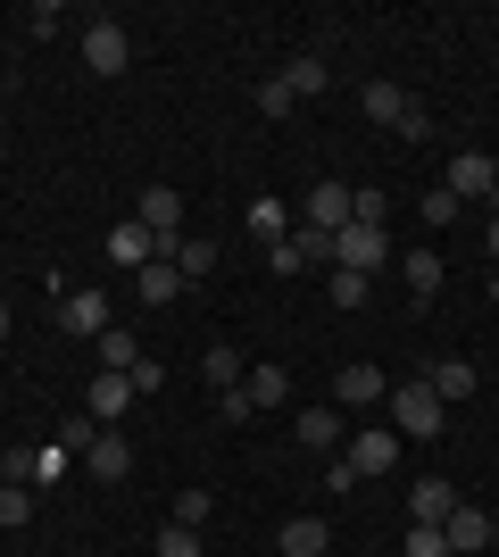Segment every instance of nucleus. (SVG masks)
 Masks as SVG:
<instances>
[{
  "label": "nucleus",
  "mask_w": 499,
  "mask_h": 557,
  "mask_svg": "<svg viewBox=\"0 0 499 557\" xmlns=\"http://www.w3.org/2000/svg\"><path fill=\"white\" fill-rule=\"evenodd\" d=\"M284 84H291V100L325 92V59H291V67H284Z\"/></svg>",
  "instance_id": "obj_28"
},
{
  "label": "nucleus",
  "mask_w": 499,
  "mask_h": 557,
  "mask_svg": "<svg viewBox=\"0 0 499 557\" xmlns=\"http://www.w3.org/2000/svg\"><path fill=\"white\" fill-rule=\"evenodd\" d=\"M491 184H499L491 150H458V159H450V191H458V200H491Z\"/></svg>",
  "instance_id": "obj_9"
},
{
  "label": "nucleus",
  "mask_w": 499,
  "mask_h": 557,
  "mask_svg": "<svg viewBox=\"0 0 499 557\" xmlns=\"http://www.w3.org/2000/svg\"><path fill=\"white\" fill-rule=\"evenodd\" d=\"M92 349H100V374H134V367H142V342H134L125 325H109Z\"/></svg>",
  "instance_id": "obj_17"
},
{
  "label": "nucleus",
  "mask_w": 499,
  "mask_h": 557,
  "mask_svg": "<svg viewBox=\"0 0 499 557\" xmlns=\"http://www.w3.org/2000/svg\"><path fill=\"white\" fill-rule=\"evenodd\" d=\"M250 233H259L266 250H284V242H291V209H284V200H259V209H250Z\"/></svg>",
  "instance_id": "obj_24"
},
{
  "label": "nucleus",
  "mask_w": 499,
  "mask_h": 557,
  "mask_svg": "<svg viewBox=\"0 0 499 557\" xmlns=\"http://www.w3.org/2000/svg\"><path fill=\"white\" fill-rule=\"evenodd\" d=\"M67 466H75V449H59V442H42V449H34V483H67Z\"/></svg>",
  "instance_id": "obj_27"
},
{
  "label": "nucleus",
  "mask_w": 499,
  "mask_h": 557,
  "mask_svg": "<svg viewBox=\"0 0 499 557\" xmlns=\"http://www.w3.org/2000/svg\"><path fill=\"white\" fill-rule=\"evenodd\" d=\"M383 408H391V433H400V442H433V433H450V408H441L425 383H400Z\"/></svg>",
  "instance_id": "obj_1"
},
{
  "label": "nucleus",
  "mask_w": 499,
  "mask_h": 557,
  "mask_svg": "<svg viewBox=\"0 0 499 557\" xmlns=\"http://www.w3.org/2000/svg\"><path fill=\"white\" fill-rule=\"evenodd\" d=\"M209 516H216V491H184V499H175V524H191V533H200Z\"/></svg>",
  "instance_id": "obj_30"
},
{
  "label": "nucleus",
  "mask_w": 499,
  "mask_h": 557,
  "mask_svg": "<svg viewBox=\"0 0 499 557\" xmlns=\"http://www.w3.org/2000/svg\"><path fill=\"white\" fill-rule=\"evenodd\" d=\"M25 34H42V42H50V34H59V0H34V9H25Z\"/></svg>",
  "instance_id": "obj_36"
},
{
  "label": "nucleus",
  "mask_w": 499,
  "mask_h": 557,
  "mask_svg": "<svg viewBox=\"0 0 499 557\" xmlns=\"http://www.w3.org/2000/svg\"><path fill=\"white\" fill-rule=\"evenodd\" d=\"M458 216H466V200H458L450 184H441V191H425V225H458Z\"/></svg>",
  "instance_id": "obj_31"
},
{
  "label": "nucleus",
  "mask_w": 499,
  "mask_h": 557,
  "mask_svg": "<svg viewBox=\"0 0 499 557\" xmlns=\"http://www.w3.org/2000/svg\"><path fill=\"white\" fill-rule=\"evenodd\" d=\"M491 549H499V516H491Z\"/></svg>",
  "instance_id": "obj_42"
},
{
  "label": "nucleus",
  "mask_w": 499,
  "mask_h": 557,
  "mask_svg": "<svg viewBox=\"0 0 499 557\" xmlns=\"http://www.w3.org/2000/svg\"><path fill=\"white\" fill-rule=\"evenodd\" d=\"M59 325H67L75 342H100V333L117 325V308H109V292H75L67 283V292H59Z\"/></svg>",
  "instance_id": "obj_4"
},
{
  "label": "nucleus",
  "mask_w": 499,
  "mask_h": 557,
  "mask_svg": "<svg viewBox=\"0 0 499 557\" xmlns=\"http://www.w3.org/2000/svg\"><path fill=\"white\" fill-rule=\"evenodd\" d=\"M84 466H92L100 483H125V474H134V449H125V433H100V442L84 449Z\"/></svg>",
  "instance_id": "obj_16"
},
{
  "label": "nucleus",
  "mask_w": 499,
  "mask_h": 557,
  "mask_svg": "<svg viewBox=\"0 0 499 557\" xmlns=\"http://www.w3.org/2000/svg\"><path fill=\"white\" fill-rule=\"evenodd\" d=\"M483 209H491V216H499V184H491V200H483Z\"/></svg>",
  "instance_id": "obj_40"
},
{
  "label": "nucleus",
  "mask_w": 499,
  "mask_h": 557,
  "mask_svg": "<svg viewBox=\"0 0 499 557\" xmlns=\"http://www.w3.org/2000/svg\"><path fill=\"white\" fill-rule=\"evenodd\" d=\"M441 541H450L458 557H483V549H491V516L458 499V508H450V524H441Z\"/></svg>",
  "instance_id": "obj_11"
},
{
  "label": "nucleus",
  "mask_w": 499,
  "mask_h": 557,
  "mask_svg": "<svg viewBox=\"0 0 499 557\" xmlns=\"http://www.w3.org/2000/svg\"><path fill=\"white\" fill-rule=\"evenodd\" d=\"M366 292H375V283L350 275V267H333V275H325V300H333V308H366Z\"/></svg>",
  "instance_id": "obj_25"
},
{
  "label": "nucleus",
  "mask_w": 499,
  "mask_h": 557,
  "mask_svg": "<svg viewBox=\"0 0 499 557\" xmlns=\"http://www.w3.org/2000/svg\"><path fill=\"white\" fill-rule=\"evenodd\" d=\"M84 67H92V75H125V67H134V34H125L117 17H92V25H84Z\"/></svg>",
  "instance_id": "obj_3"
},
{
  "label": "nucleus",
  "mask_w": 499,
  "mask_h": 557,
  "mask_svg": "<svg viewBox=\"0 0 499 557\" xmlns=\"http://www.w3.org/2000/svg\"><path fill=\"white\" fill-rule=\"evenodd\" d=\"M400 141H433V109H416V100H408V116H400Z\"/></svg>",
  "instance_id": "obj_37"
},
{
  "label": "nucleus",
  "mask_w": 499,
  "mask_h": 557,
  "mask_svg": "<svg viewBox=\"0 0 499 557\" xmlns=\"http://www.w3.org/2000/svg\"><path fill=\"white\" fill-rule=\"evenodd\" d=\"M341 458L358 466V483H366V474H391V466H400V433H391V424H366V433H350Z\"/></svg>",
  "instance_id": "obj_5"
},
{
  "label": "nucleus",
  "mask_w": 499,
  "mask_h": 557,
  "mask_svg": "<svg viewBox=\"0 0 499 557\" xmlns=\"http://www.w3.org/2000/svg\"><path fill=\"white\" fill-rule=\"evenodd\" d=\"M159 557H209V549H200V533H191V524H166V533H159Z\"/></svg>",
  "instance_id": "obj_33"
},
{
  "label": "nucleus",
  "mask_w": 499,
  "mask_h": 557,
  "mask_svg": "<svg viewBox=\"0 0 499 557\" xmlns=\"http://www.w3.org/2000/svg\"><path fill=\"white\" fill-rule=\"evenodd\" d=\"M216 417H225V424H250V417H259V408H250V392H241V383H234V392H216Z\"/></svg>",
  "instance_id": "obj_35"
},
{
  "label": "nucleus",
  "mask_w": 499,
  "mask_h": 557,
  "mask_svg": "<svg viewBox=\"0 0 499 557\" xmlns=\"http://www.w3.org/2000/svg\"><path fill=\"white\" fill-rule=\"evenodd\" d=\"M100 433H109V424H100V417H75V424H59L50 442H59V449H75V458H84V449H92Z\"/></svg>",
  "instance_id": "obj_29"
},
{
  "label": "nucleus",
  "mask_w": 499,
  "mask_h": 557,
  "mask_svg": "<svg viewBox=\"0 0 499 557\" xmlns=\"http://www.w3.org/2000/svg\"><path fill=\"white\" fill-rule=\"evenodd\" d=\"M400 283L416 292V300H433V292H441V250H408L400 258Z\"/></svg>",
  "instance_id": "obj_21"
},
{
  "label": "nucleus",
  "mask_w": 499,
  "mask_h": 557,
  "mask_svg": "<svg viewBox=\"0 0 499 557\" xmlns=\"http://www.w3.org/2000/svg\"><path fill=\"white\" fill-rule=\"evenodd\" d=\"M300 225L341 233V225H350V184H316V191H309V216H300Z\"/></svg>",
  "instance_id": "obj_13"
},
{
  "label": "nucleus",
  "mask_w": 499,
  "mask_h": 557,
  "mask_svg": "<svg viewBox=\"0 0 499 557\" xmlns=\"http://www.w3.org/2000/svg\"><path fill=\"white\" fill-rule=\"evenodd\" d=\"M358 109L375 116V125H391V134H400V116H408V92H400V84H366V92H358Z\"/></svg>",
  "instance_id": "obj_22"
},
{
  "label": "nucleus",
  "mask_w": 499,
  "mask_h": 557,
  "mask_svg": "<svg viewBox=\"0 0 499 557\" xmlns=\"http://www.w3.org/2000/svg\"><path fill=\"white\" fill-rule=\"evenodd\" d=\"M241 374H250V358H241V349H225V342H216V349H200V383H216V392H234Z\"/></svg>",
  "instance_id": "obj_19"
},
{
  "label": "nucleus",
  "mask_w": 499,
  "mask_h": 557,
  "mask_svg": "<svg viewBox=\"0 0 499 557\" xmlns=\"http://www.w3.org/2000/svg\"><path fill=\"white\" fill-rule=\"evenodd\" d=\"M25 516H34V491H25V483H0V533H25Z\"/></svg>",
  "instance_id": "obj_26"
},
{
  "label": "nucleus",
  "mask_w": 499,
  "mask_h": 557,
  "mask_svg": "<svg viewBox=\"0 0 499 557\" xmlns=\"http://www.w3.org/2000/svg\"><path fill=\"white\" fill-rule=\"evenodd\" d=\"M291 433H300V449H316V458H341V449H350L341 408H300V417H291Z\"/></svg>",
  "instance_id": "obj_6"
},
{
  "label": "nucleus",
  "mask_w": 499,
  "mask_h": 557,
  "mask_svg": "<svg viewBox=\"0 0 499 557\" xmlns=\"http://www.w3.org/2000/svg\"><path fill=\"white\" fill-rule=\"evenodd\" d=\"M291 109H300V100H291L284 75H275V84H259V116H291Z\"/></svg>",
  "instance_id": "obj_34"
},
{
  "label": "nucleus",
  "mask_w": 499,
  "mask_h": 557,
  "mask_svg": "<svg viewBox=\"0 0 499 557\" xmlns=\"http://www.w3.org/2000/svg\"><path fill=\"white\" fill-rule=\"evenodd\" d=\"M0 342H9V300H0Z\"/></svg>",
  "instance_id": "obj_39"
},
{
  "label": "nucleus",
  "mask_w": 499,
  "mask_h": 557,
  "mask_svg": "<svg viewBox=\"0 0 499 557\" xmlns=\"http://www.w3.org/2000/svg\"><path fill=\"white\" fill-rule=\"evenodd\" d=\"M241 392H250V408H284V399H291V374L275 367V358H259V367L241 374Z\"/></svg>",
  "instance_id": "obj_14"
},
{
  "label": "nucleus",
  "mask_w": 499,
  "mask_h": 557,
  "mask_svg": "<svg viewBox=\"0 0 499 557\" xmlns=\"http://www.w3.org/2000/svg\"><path fill=\"white\" fill-rule=\"evenodd\" d=\"M383 258H391L383 225H341V233H333V267H350V275L375 283V275H383Z\"/></svg>",
  "instance_id": "obj_2"
},
{
  "label": "nucleus",
  "mask_w": 499,
  "mask_h": 557,
  "mask_svg": "<svg viewBox=\"0 0 499 557\" xmlns=\"http://www.w3.org/2000/svg\"><path fill=\"white\" fill-rule=\"evenodd\" d=\"M483 250H491V267H499V216H491V225H483Z\"/></svg>",
  "instance_id": "obj_38"
},
{
  "label": "nucleus",
  "mask_w": 499,
  "mask_h": 557,
  "mask_svg": "<svg viewBox=\"0 0 499 557\" xmlns=\"http://www.w3.org/2000/svg\"><path fill=\"white\" fill-rule=\"evenodd\" d=\"M333 533H325V516H291L284 524V557H325Z\"/></svg>",
  "instance_id": "obj_18"
},
{
  "label": "nucleus",
  "mask_w": 499,
  "mask_h": 557,
  "mask_svg": "<svg viewBox=\"0 0 499 557\" xmlns=\"http://www.w3.org/2000/svg\"><path fill=\"white\" fill-rule=\"evenodd\" d=\"M134 292H142L150 308H166V300H175V292H184V275H175V267H166V258H150L142 275H134Z\"/></svg>",
  "instance_id": "obj_23"
},
{
  "label": "nucleus",
  "mask_w": 499,
  "mask_h": 557,
  "mask_svg": "<svg viewBox=\"0 0 499 557\" xmlns=\"http://www.w3.org/2000/svg\"><path fill=\"white\" fill-rule=\"evenodd\" d=\"M134 374H92V392H84V417H100V424H125V408H134Z\"/></svg>",
  "instance_id": "obj_7"
},
{
  "label": "nucleus",
  "mask_w": 499,
  "mask_h": 557,
  "mask_svg": "<svg viewBox=\"0 0 499 557\" xmlns=\"http://www.w3.org/2000/svg\"><path fill=\"white\" fill-rule=\"evenodd\" d=\"M450 508H458V491L441 474H425V483L408 491V524H450Z\"/></svg>",
  "instance_id": "obj_12"
},
{
  "label": "nucleus",
  "mask_w": 499,
  "mask_h": 557,
  "mask_svg": "<svg viewBox=\"0 0 499 557\" xmlns=\"http://www.w3.org/2000/svg\"><path fill=\"white\" fill-rule=\"evenodd\" d=\"M491 300H499V267H491Z\"/></svg>",
  "instance_id": "obj_41"
},
{
  "label": "nucleus",
  "mask_w": 499,
  "mask_h": 557,
  "mask_svg": "<svg viewBox=\"0 0 499 557\" xmlns=\"http://www.w3.org/2000/svg\"><path fill=\"white\" fill-rule=\"evenodd\" d=\"M175 275H184V283L216 275V242H209V233H184V242H175Z\"/></svg>",
  "instance_id": "obj_20"
},
{
  "label": "nucleus",
  "mask_w": 499,
  "mask_h": 557,
  "mask_svg": "<svg viewBox=\"0 0 499 557\" xmlns=\"http://www.w3.org/2000/svg\"><path fill=\"white\" fill-rule=\"evenodd\" d=\"M425 392L441 399V408H458V399H475V392H483V374L466 367V358H433V374H425Z\"/></svg>",
  "instance_id": "obj_10"
},
{
  "label": "nucleus",
  "mask_w": 499,
  "mask_h": 557,
  "mask_svg": "<svg viewBox=\"0 0 499 557\" xmlns=\"http://www.w3.org/2000/svg\"><path fill=\"white\" fill-rule=\"evenodd\" d=\"M400 557H450V541H441V524H408V549Z\"/></svg>",
  "instance_id": "obj_32"
},
{
  "label": "nucleus",
  "mask_w": 499,
  "mask_h": 557,
  "mask_svg": "<svg viewBox=\"0 0 499 557\" xmlns=\"http://www.w3.org/2000/svg\"><path fill=\"white\" fill-rule=\"evenodd\" d=\"M333 399H341V408H375V399H391V383H383V367L350 358V367L333 374Z\"/></svg>",
  "instance_id": "obj_8"
},
{
  "label": "nucleus",
  "mask_w": 499,
  "mask_h": 557,
  "mask_svg": "<svg viewBox=\"0 0 499 557\" xmlns=\"http://www.w3.org/2000/svg\"><path fill=\"white\" fill-rule=\"evenodd\" d=\"M109 258H117L125 275H142L150 258H159V242H150V225H117V233H109Z\"/></svg>",
  "instance_id": "obj_15"
}]
</instances>
